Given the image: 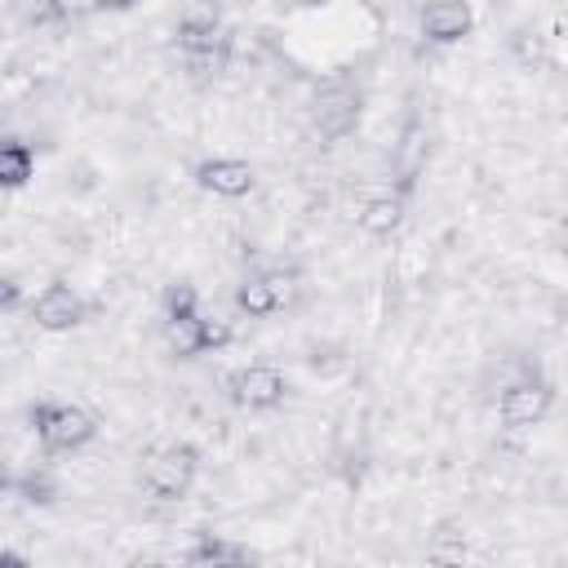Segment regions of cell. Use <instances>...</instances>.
<instances>
[{
    "mask_svg": "<svg viewBox=\"0 0 568 568\" xmlns=\"http://www.w3.org/2000/svg\"><path fill=\"white\" fill-rule=\"evenodd\" d=\"M284 302H288V280L280 271H248L235 284V311L248 320H266V315L284 311Z\"/></svg>",
    "mask_w": 568,
    "mask_h": 568,
    "instance_id": "8992f818",
    "label": "cell"
},
{
    "mask_svg": "<svg viewBox=\"0 0 568 568\" xmlns=\"http://www.w3.org/2000/svg\"><path fill=\"white\" fill-rule=\"evenodd\" d=\"M191 311H200V288H195L191 280L169 284V288H164V320H169V315H191Z\"/></svg>",
    "mask_w": 568,
    "mask_h": 568,
    "instance_id": "4fadbf2b",
    "label": "cell"
},
{
    "mask_svg": "<svg viewBox=\"0 0 568 568\" xmlns=\"http://www.w3.org/2000/svg\"><path fill=\"white\" fill-rule=\"evenodd\" d=\"M93 4H98L102 13H129V9L138 4V0H93Z\"/></svg>",
    "mask_w": 568,
    "mask_h": 568,
    "instance_id": "ac0fdd59",
    "label": "cell"
},
{
    "mask_svg": "<svg viewBox=\"0 0 568 568\" xmlns=\"http://www.w3.org/2000/svg\"><path fill=\"white\" fill-rule=\"evenodd\" d=\"M226 395L235 408H248V413H271L284 404L288 395V377L275 368V364H244L226 377Z\"/></svg>",
    "mask_w": 568,
    "mask_h": 568,
    "instance_id": "3957f363",
    "label": "cell"
},
{
    "mask_svg": "<svg viewBox=\"0 0 568 568\" xmlns=\"http://www.w3.org/2000/svg\"><path fill=\"white\" fill-rule=\"evenodd\" d=\"M84 315H89V306L67 280H49L31 302V320L44 333H71V328L84 324Z\"/></svg>",
    "mask_w": 568,
    "mask_h": 568,
    "instance_id": "277c9868",
    "label": "cell"
},
{
    "mask_svg": "<svg viewBox=\"0 0 568 568\" xmlns=\"http://www.w3.org/2000/svg\"><path fill=\"white\" fill-rule=\"evenodd\" d=\"M36 173V151L22 138H0V191H22Z\"/></svg>",
    "mask_w": 568,
    "mask_h": 568,
    "instance_id": "9c48e42d",
    "label": "cell"
},
{
    "mask_svg": "<svg viewBox=\"0 0 568 568\" xmlns=\"http://www.w3.org/2000/svg\"><path fill=\"white\" fill-rule=\"evenodd\" d=\"M555 404V390L546 382H510L497 399V417L510 426V430H524V426H537Z\"/></svg>",
    "mask_w": 568,
    "mask_h": 568,
    "instance_id": "52a82bcc",
    "label": "cell"
},
{
    "mask_svg": "<svg viewBox=\"0 0 568 568\" xmlns=\"http://www.w3.org/2000/svg\"><path fill=\"white\" fill-rule=\"evenodd\" d=\"M231 337H235V328H231L226 320H217V315H204V311H200V355L231 346Z\"/></svg>",
    "mask_w": 568,
    "mask_h": 568,
    "instance_id": "5bb4252c",
    "label": "cell"
},
{
    "mask_svg": "<svg viewBox=\"0 0 568 568\" xmlns=\"http://www.w3.org/2000/svg\"><path fill=\"white\" fill-rule=\"evenodd\" d=\"M217 44V22L213 18H182L178 22V49L186 53H213Z\"/></svg>",
    "mask_w": 568,
    "mask_h": 568,
    "instance_id": "7c38bea8",
    "label": "cell"
},
{
    "mask_svg": "<svg viewBox=\"0 0 568 568\" xmlns=\"http://www.w3.org/2000/svg\"><path fill=\"white\" fill-rule=\"evenodd\" d=\"M31 430L44 444V453H80L84 444H93L98 422L93 413H84L80 404L67 399H40L31 404Z\"/></svg>",
    "mask_w": 568,
    "mask_h": 568,
    "instance_id": "6da1fadb",
    "label": "cell"
},
{
    "mask_svg": "<svg viewBox=\"0 0 568 568\" xmlns=\"http://www.w3.org/2000/svg\"><path fill=\"white\" fill-rule=\"evenodd\" d=\"M191 564H217V559H244L235 546H226V541H217L213 532H204L195 546H191V555H186Z\"/></svg>",
    "mask_w": 568,
    "mask_h": 568,
    "instance_id": "9a60e30c",
    "label": "cell"
},
{
    "mask_svg": "<svg viewBox=\"0 0 568 568\" xmlns=\"http://www.w3.org/2000/svg\"><path fill=\"white\" fill-rule=\"evenodd\" d=\"M9 488H13V470H9V462L0 457V497H4Z\"/></svg>",
    "mask_w": 568,
    "mask_h": 568,
    "instance_id": "d6986e66",
    "label": "cell"
},
{
    "mask_svg": "<svg viewBox=\"0 0 568 568\" xmlns=\"http://www.w3.org/2000/svg\"><path fill=\"white\" fill-rule=\"evenodd\" d=\"M22 306V280L18 275H0V311Z\"/></svg>",
    "mask_w": 568,
    "mask_h": 568,
    "instance_id": "e0dca14e",
    "label": "cell"
},
{
    "mask_svg": "<svg viewBox=\"0 0 568 568\" xmlns=\"http://www.w3.org/2000/svg\"><path fill=\"white\" fill-rule=\"evenodd\" d=\"M417 22H422V36L430 44H457L475 31V13L466 0H426Z\"/></svg>",
    "mask_w": 568,
    "mask_h": 568,
    "instance_id": "ba28073f",
    "label": "cell"
},
{
    "mask_svg": "<svg viewBox=\"0 0 568 568\" xmlns=\"http://www.w3.org/2000/svg\"><path fill=\"white\" fill-rule=\"evenodd\" d=\"M13 488H18V497L27 506H53L58 501V475L44 470V466H31V470L13 475Z\"/></svg>",
    "mask_w": 568,
    "mask_h": 568,
    "instance_id": "8fae6325",
    "label": "cell"
},
{
    "mask_svg": "<svg viewBox=\"0 0 568 568\" xmlns=\"http://www.w3.org/2000/svg\"><path fill=\"white\" fill-rule=\"evenodd\" d=\"M195 470H200V448L195 444H164L146 457L142 466V493H151L155 501H182L195 484Z\"/></svg>",
    "mask_w": 568,
    "mask_h": 568,
    "instance_id": "7a4b0ae2",
    "label": "cell"
},
{
    "mask_svg": "<svg viewBox=\"0 0 568 568\" xmlns=\"http://www.w3.org/2000/svg\"><path fill=\"white\" fill-rule=\"evenodd\" d=\"M399 222H404V200H399V195H377V200H368L364 213H359V226H364L368 235H390Z\"/></svg>",
    "mask_w": 568,
    "mask_h": 568,
    "instance_id": "30bf717a",
    "label": "cell"
},
{
    "mask_svg": "<svg viewBox=\"0 0 568 568\" xmlns=\"http://www.w3.org/2000/svg\"><path fill=\"white\" fill-rule=\"evenodd\" d=\"M515 53H519V62L524 67H546V36H537V31H519L515 36Z\"/></svg>",
    "mask_w": 568,
    "mask_h": 568,
    "instance_id": "2e32d148",
    "label": "cell"
},
{
    "mask_svg": "<svg viewBox=\"0 0 568 568\" xmlns=\"http://www.w3.org/2000/svg\"><path fill=\"white\" fill-rule=\"evenodd\" d=\"M191 178H195L200 191L222 195V200H240V195H248L257 186V169L248 160H240V155H209V160H200L191 169Z\"/></svg>",
    "mask_w": 568,
    "mask_h": 568,
    "instance_id": "5b68a950",
    "label": "cell"
}]
</instances>
